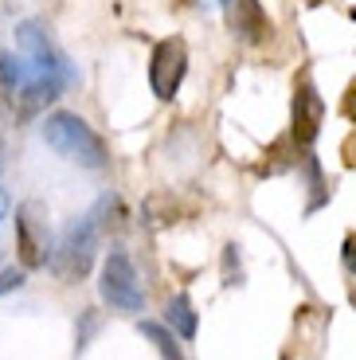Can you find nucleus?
Wrapping results in <instances>:
<instances>
[{
	"instance_id": "1",
	"label": "nucleus",
	"mask_w": 356,
	"mask_h": 360,
	"mask_svg": "<svg viewBox=\"0 0 356 360\" xmlns=\"http://www.w3.org/2000/svg\"><path fill=\"white\" fill-rule=\"evenodd\" d=\"M16 44H20V55L27 59V82L16 90V98L24 114H36L39 106L59 98L63 86L75 79V71L67 63V55L51 44L44 24H36V20H24L16 27Z\"/></svg>"
},
{
	"instance_id": "2",
	"label": "nucleus",
	"mask_w": 356,
	"mask_h": 360,
	"mask_svg": "<svg viewBox=\"0 0 356 360\" xmlns=\"http://www.w3.org/2000/svg\"><path fill=\"white\" fill-rule=\"evenodd\" d=\"M44 141L51 145L59 157L82 165V169H106L110 165V149L94 129L82 122L79 114H67V110H55L44 122Z\"/></svg>"
},
{
	"instance_id": "3",
	"label": "nucleus",
	"mask_w": 356,
	"mask_h": 360,
	"mask_svg": "<svg viewBox=\"0 0 356 360\" xmlns=\"http://www.w3.org/2000/svg\"><path fill=\"white\" fill-rule=\"evenodd\" d=\"M114 204V200H98V207L94 212H87L82 219H75L67 231H63L59 247H55L51 255V270L59 274L63 282H79L87 278L90 262H94V251H98V235H102V216H106V207Z\"/></svg>"
},
{
	"instance_id": "4",
	"label": "nucleus",
	"mask_w": 356,
	"mask_h": 360,
	"mask_svg": "<svg viewBox=\"0 0 356 360\" xmlns=\"http://www.w3.org/2000/svg\"><path fill=\"white\" fill-rule=\"evenodd\" d=\"M98 294L110 309H122V314H141L145 309V294L141 282H137V270L129 262L125 251H110L106 262H102L98 274Z\"/></svg>"
},
{
	"instance_id": "5",
	"label": "nucleus",
	"mask_w": 356,
	"mask_h": 360,
	"mask_svg": "<svg viewBox=\"0 0 356 360\" xmlns=\"http://www.w3.org/2000/svg\"><path fill=\"white\" fill-rule=\"evenodd\" d=\"M184 71H188V47L184 39H160L157 47H153V59H149V86L157 98L169 102L172 94L180 90V82H184Z\"/></svg>"
},
{
	"instance_id": "6",
	"label": "nucleus",
	"mask_w": 356,
	"mask_h": 360,
	"mask_svg": "<svg viewBox=\"0 0 356 360\" xmlns=\"http://www.w3.org/2000/svg\"><path fill=\"white\" fill-rule=\"evenodd\" d=\"M321 117H325V102H321L317 86L310 75H302L294 86V141L302 149H310L321 134Z\"/></svg>"
},
{
	"instance_id": "7",
	"label": "nucleus",
	"mask_w": 356,
	"mask_h": 360,
	"mask_svg": "<svg viewBox=\"0 0 356 360\" xmlns=\"http://www.w3.org/2000/svg\"><path fill=\"white\" fill-rule=\"evenodd\" d=\"M16 239H20V262L24 266H44L47 262V224L39 219L36 204H24L16 212Z\"/></svg>"
},
{
	"instance_id": "8",
	"label": "nucleus",
	"mask_w": 356,
	"mask_h": 360,
	"mask_svg": "<svg viewBox=\"0 0 356 360\" xmlns=\"http://www.w3.org/2000/svg\"><path fill=\"white\" fill-rule=\"evenodd\" d=\"M223 8H227L231 32L243 39V44H262V39L270 36V20H267V12H262L258 0H227Z\"/></svg>"
},
{
	"instance_id": "9",
	"label": "nucleus",
	"mask_w": 356,
	"mask_h": 360,
	"mask_svg": "<svg viewBox=\"0 0 356 360\" xmlns=\"http://www.w3.org/2000/svg\"><path fill=\"white\" fill-rule=\"evenodd\" d=\"M165 317H169V329H172L177 337H184V341H192V337H196V309H192L188 294L169 297V306H165Z\"/></svg>"
},
{
	"instance_id": "10",
	"label": "nucleus",
	"mask_w": 356,
	"mask_h": 360,
	"mask_svg": "<svg viewBox=\"0 0 356 360\" xmlns=\"http://www.w3.org/2000/svg\"><path fill=\"white\" fill-rule=\"evenodd\" d=\"M27 82V59L24 55H0V86L16 98V90Z\"/></svg>"
},
{
	"instance_id": "11",
	"label": "nucleus",
	"mask_w": 356,
	"mask_h": 360,
	"mask_svg": "<svg viewBox=\"0 0 356 360\" xmlns=\"http://www.w3.org/2000/svg\"><path fill=\"white\" fill-rule=\"evenodd\" d=\"M141 333L149 337L153 345H157V352L165 360H184L180 356V345H177V337L169 333V329H165V325H157V321H141Z\"/></svg>"
},
{
	"instance_id": "12",
	"label": "nucleus",
	"mask_w": 356,
	"mask_h": 360,
	"mask_svg": "<svg viewBox=\"0 0 356 360\" xmlns=\"http://www.w3.org/2000/svg\"><path fill=\"white\" fill-rule=\"evenodd\" d=\"M20 286H24V274H20V270H0V297L20 290Z\"/></svg>"
},
{
	"instance_id": "13",
	"label": "nucleus",
	"mask_w": 356,
	"mask_h": 360,
	"mask_svg": "<svg viewBox=\"0 0 356 360\" xmlns=\"http://www.w3.org/2000/svg\"><path fill=\"white\" fill-rule=\"evenodd\" d=\"M345 270H348V274H356V235H348V239H345Z\"/></svg>"
},
{
	"instance_id": "14",
	"label": "nucleus",
	"mask_w": 356,
	"mask_h": 360,
	"mask_svg": "<svg viewBox=\"0 0 356 360\" xmlns=\"http://www.w3.org/2000/svg\"><path fill=\"white\" fill-rule=\"evenodd\" d=\"M341 110H345V117H352V122H356V82L348 86V94H345V102H341Z\"/></svg>"
},
{
	"instance_id": "15",
	"label": "nucleus",
	"mask_w": 356,
	"mask_h": 360,
	"mask_svg": "<svg viewBox=\"0 0 356 360\" xmlns=\"http://www.w3.org/2000/svg\"><path fill=\"white\" fill-rule=\"evenodd\" d=\"M8 207H12V200H8V192L0 188V224H4V219H8Z\"/></svg>"
}]
</instances>
